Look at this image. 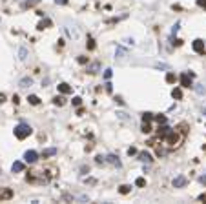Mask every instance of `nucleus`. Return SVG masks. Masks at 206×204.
Returning a JSON list of instances; mask_svg holds the SVG:
<instances>
[{
    "instance_id": "f257e3e1",
    "label": "nucleus",
    "mask_w": 206,
    "mask_h": 204,
    "mask_svg": "<svg viewBox=\"0 0 206 204\" xmlns=\"http://www.w3.org/2000/svg\"><path fill=\"white\" fill-rule=\"evenodd\" d=\"M31 131H33V129H31V128H29L28 124H18V126L15 128V137L22 140V139L29 137V135H31Z\"/></svg>"
},
{
    "instance_id": "aec40b11",
    "label": "nucleus",
    "mask_w": 206,
    "mask_h": 204,
    "mask_svg": "<svg viewBox=\"0 0 206 204\" xmlns=\"http://www.w3.org/2000/svg\"><path fill=\"white\" fill-rule=\"evenodd\" d=\"M53 104H55V106H64V99H62V97H55V99H53Z\"/></svg>"
},
{
    "instance_id": "20e7f679",
    "label": "nucleus",
    "mask_w": 206,
    "mask_h": 204,
    "mask_svg": "<svg viewBox=\"0 0 206 204\" xmlns=\"http://www.w3.org/2000/svg\"><path fill=\"white\" fill-rule=\"evenodd\" d=\"M192 78H193V77H192L190 73H182V75H181V86H182V87H192Z\"/></svg>"
},
{
    "instance_id": "9d476101",
    "label": "nucleus",
    "mask_w": 206,
    "mask_h": 204,
    "mask_svg": "<svg viewBox=\"0 0 206 204\" xmlns=\"http://www.w3.org/2000/svg\"><path fill=\"white\" fill-rule=\"evenodd\" d=\"M106 161H108L109 164H113V166H117V168L121 166V161H119V157H115V155H108V157H106Z\"/></svg>"
},
{
    "instance_id": "4be33fe9",
    "label": "nucleus",
    "mask_w": 206,
    "mask_h": 204,
    "mask_svg": "<svg viewBox=\"0 0 206 204\" xmlns=\"http://www.w3.org/2000/svg\"><path fill=\"white\" fill-rule=\"evenodd\" d=\"M166 82H168V84H173V82H175V75H173V73H168V75H166Z\"/></svg>"
},
{
    "instance_id": "f8f14e48",
    "label": "nucleus",
    "mask_w": 206,
    "mask_h": 204,
    "mask_svg": "<svg viewBox=\"0 0 206 204\" xmlns=\"http://www.w3.org/2000/svg\"><path fill=\"white\" fill-rule=\"evenodd\" d=\"M49 26H51V20H49V18H46V20H42V22H40V24H38L37 28H38V29L42 31V29H46V28H49Z\"/></svg>"
},
{
    "instance_id": "423d86ee",
    "label": "nucleus",
    "mask_w": 206,
    "mask_h": 204,
    "mask_svg": "<svg viewBox=\"0 0 206 204\" xmlns=\"http://www.w3.org/2000/svg\"><path fill=\"white\" fill-rule=\"evenodd\" d=\"M186 182H188L186 177H184V175H179V177H175V179H173V188H184V186H186Z\"/></svg>"
},
{
    "instance_id": "7c9ffc66",
    "label": "nucleus",
    "mask_w": 206,
    "mask_h": 204,
    "mask_svg": "<svg viewBox=\"0 0 206 204\" xmlns=\"http://www.w3.org/2000/svg\"><path fill=\"white\" fill-rule=\"evenodd\" d=\"M135 153H137V149H135V148H130V149H128V155H135Z\"/></svg>"
},
{
    "instance_id": "0eeeda50",
    "label": "nucleus",
    "mask_w": 206,
    "mask_h": 204,
    "mask_svg": "<svg viewBox=\"0 0 206 204\" xmlns=\"http://www.w3.org/2000/svg\"><path fill=\"white\" fill-rule=\"evenodd\" d=\"M193 51H195V53H199V55H202V53H204V42H202L201 38L193 40Z\"/></svg>"
},
{
    "instance_id": "2f4dec72",
    "label": "nucleus",
    "mask_w": 206,
    "mask_h": 204,
    "mask_svg": "<svg viewBox=\"0 0 206 204\" xmlns=\"http://www.w3.org/2000/svg\"><path fill=\"white\" fill-rule=\"evenodd\" d=\"M197 4L202 6V7H206V0H197Z\"/></svg>"
},
{
    "instance_id": "393cba45",
    "label": "nucleus",
    "mask_w": 206,
    "mask_h": 204,
    "mask_svg": "<svg viewBox=\"0 0 206 204\" xmlns=\"http://www.w3.org/2000/svg\"><path fill=\"white\" fill-rule=\"evenodd\" d=\"M142 131H144V133H150V131H151V126H150L148 122H144V126H142Z\"/></svg>"
},
{
    "instance_id": "412c9836",
    "label": "nucleus",
    "mask_w": 206,
    "mask_h": 204,
    "mask_svg": "<svg viewBox=\"0 0 206 204\" xmlns=\"http://www.w3.org/2000/svg\"><path fill=\"white\" fill-rule=\"evenodd\" d=\"M130 190H131V186H128V184H124V186H121V190H119V191H121L122 195H126V193H130Z\"/></svg>"
},
{
    "instance_id": "cd10ccee",
    "label": "nucleus",
    "mask_w": 206,
    "mask_h": 204,
    "mask_svg": "<svg viewBox=\"0 0 206 204\" xmlns=\"http://www.w3.org/2000/svg\"><path fill=\"white\" fill-rule=\"evenodd\" d=\"M80 102H82L80 97H75V99H73V106H80Z\"/></svg>"
},
{
    "instance_id": "5701e85b",
    "label": "nucleus",
    "mask_w": 206,
    "mask_h": 204,
    "mask_svg": "<svg viewBox=\"0 0 206 204\" xmlns=\"http://www.w3.org/2000/svg\"><path fill=\"white\" fill-rule=\"evenodd\" d=\"M155 120H157L159 124H166V117H164V115H157Z\"/></svg>"
},
{
    "instance_id": "f03ea898",
    "label": "nucleus",
    "mask_w": 206,
    "mask_h": 204,
    "mask_svg": "<svg viewBox=\"0 0 206 204\" xmlns=\"http://www.w3.org/2000/svg\"><path fill=\"white\" fill-rule=\"evenodd\" d=\"M163 139H164V142H166V144H170V146H177V142L181 140V137H179V135H177L175 131H172V129L164 135Z\"/></svg>"
},
{
    "instance_id": "a878e982",
    "label": "nucleus",
    "mask_w": 206,
    "mask_h": 204,
    "mask_svg": "<svg viewBox=\"0 0 206 204\" xmlns=\"http://www.w3.org/2000/svg\"><path fill=\"white\" fill-rule=\"evenodd\" d=\"M111 75H113V73H111V69H106V71H104V78H106V80H109V78H111Z\"/></svg>"
},
{
    "instance_id": "b1692460",
    "label": "nucleus",
    "mask_w": 206,
    "mask_h": 204,
    "mask_svg": "<svg viewBox=\"0 0 206 204\" xmlns=\"http://www.w3.org/2000/svg\"><path fill=\"white\" fill-rule=\"evenodd\" d=\"M153 117H151V113H144V115H142V122H150Z\"/></svg>"
},
{
    "instance_id": "473e14b6",
    "label": "nucleus",
    "mask_w": 206,
    "mask_h": 204,
    "mask_svg": "<svg viewBox=\"0 0 206 204\" xmlns=\"http://www.w3.org/2000/svg\"><path fill=\"white\" fill-rule=\"evenodd\" d=\"M124 53H126V51H124L122 48H117V55H124Z\"/></svg>"
},
{
    "instance_id": "39448f33",
    "label": "nucleus",
    "mask_w": 206,
    "mask_h": 204,
    "mask_svg": "<svg viewBox=\"0 0 206 204\" xmlns=\"http://www.w3.org/2000/svg\"><path fill=\"white\" fill-rule=\"evenodd\" d=\"M13 199V190L11 188H0V200H9Z\"/></svg>"
},
{
    "instance_id": "ddd939ff",
    "label": "nucleus",
    "mask_w": 206,
    "mask_h": 204,
    "mask_svg": "<svg viewBox=\"0 0 206 204\" xmlns=\"http://www.w3.org/2000/svg\"><path fill=\"white\" fill-rule=\"evenodd\" d=\"M53 155H57V149L55 148H49V149H44L42 151V157H53Z\"/></svg>"
},
{
    "instance_id": "1a4fd4ad",
    "label": "nucleus",
    "mask_w": 206,
    "mask_h": 204,
    "mask_svg": "<svg viewBox=\"0 0 206 204\" xmlns=\"http://www.w3.org/2000/svg\"><path fill=\"white\" fill-rule=\"evenodd\" d=\"M24 162H20V161H16V162H13V166H11V171L13 173H18V171H24Z\"/></svg>"
},
{
    "instance_id": "c756f323",
    "label": "nucleus",
    "mask_w": 206,
    "mask_h": 204,
    "mask_svg": "<svg viewBox=\"0 0 206 204\" xmlns=\"http://www.w3.org/2000/svg\"><path fill=\"white\" fill-rule=\"evenodd\" d=\"M55 4H57V6H58V4L64 6V4H67V0H55Z\"/></svg>"
},
{
    "instance_id": "c85d7f7f",
    "label": "nucleus",
    "mask_w": 206,
    "mask_h": 204,
    "mask_svg": "<svg viewBox=\"0 0 206 204\" xmlns=\"http://www.w3.org/2000/svg\"><path fill=\"white\" fill-rule=\"evenodd\" d=\"M102 162H106V158H104V157H100V155H99V157H97V164H102Z\"/></svg>"
},
{
    "instance_id": "9b49d317",
    "label": "nucleus",
    "mask_w": 206,
    "mask_h": 204,
    "mask_svg": "<svg viewBox=\"0 0 206 204\" xmlns=\"http://www.w3.org/2000/svg\"><path fill=\"white\" fill-rule=\"evenodd\" d=\"M139 158H141L142 162H151V155H150V153H146V151L139 153Z\"/></svg>"
},
{
    "instance_id": "dca6fc26",
    "label": "nucleus",
    "mask_w": 206,
    "mask_h": 204,
    "mask_svg": "<svg viewBox=\"0 0 206 204\" xmlns=\"http://www.w3.org/2000/svg\"><path fill=\"white\" fill-rule=\"evenodd\" d=\"M99 67H100L99 62H95V64H91V66L88 67V71H89V73H97V71H99Z\"/></svg>"
},
{
    "instance_id": "4468645a",
    "label": "nucleus",
    "mask_w": 206,
    "mask_h": 204,
    "mask_svg": "<svg viewBox=\"0 0 206 204\" xmlns=\"http://www.w3.org/2000/svg\"><path fill=\"white\" fill-rule=\"evenodd\" d=\"M28 100H29V104H33V106H38V104H40V99H38L37 95H29Z\"/></svg>"
},
{
    "instance_id": "bb28decb",
    "label": "nucleus",
    "mask_w": 206,
    "mask_h": 204,
    "mask_svg": "<svg viewBox=\"0 0 206 204\" xmlns=\"http://www.w3.org/2000/svg\"><path fill=\"white\" fill-rule=\"evenodd\" d=\"M26 55H28V51H26L24 48H22V49H20V60H24V58H26Z\"/></svg>"
},
{
    "instance_id": "f704fd0d",
    "label": "nucleus",
    "mask_w": 206,
    "mask_h": 204,
    "mask_svg": "<svg viewBox=\"0 0 206 204\" xmlns=\"http://www.w3.org/2000/svg\"><path fill=\"white\" fill-rule=\"evenodd\" d=\"M4 100H6V95H4V93H0V102H4Z\"/></svg>"
},
{
    "instance_id": "a211bd4d",
    "label": "nucleus",
    "mask_w": 206,
    "mask_h": 204,
    "mask_svg": "<svg viewBox=\"0 0 206 204\" xmlns=\"http://www.w3.org/2000/svg\"><path fill=\"white\" fill-rule=\"evenodd\" d=\"M168 131H170V128H168L166 124H164V126H161V128H159V135H161V137H164V135H166Z\"/></svg>"
},
{
    "instance_id": "7ed1b4c3",
    "label": "nucleus",
    "mask_w": 206,
    "mask_h": 204,
    "mask_svg": "<svg viewBox=\"0 0 206 204\" xmlns=\"http://www.w3.org/2000/svg\"><path fill=\"white\" fill-rule=\"evenodd\" d=\"M37 158H38V153H37L35 149H29V151H26V153H24V161H26L28 164L37 162Z\"/></svg>"
},
{
    "instance_id": "f3484780",
    "label": "nucleus",
    "mask_w": 206,
    "mask_h": 204,
    "mask_svg": "<svg viewBox=\"0 0 206 204\" xmlns=\"http://www.w3.org/2000/svg\"><path fill=\"white\" fill-rule=\"evenodd\" d=\"M172 97H173V99H182V91H181L179 87H175L173 91H172Z\"/></svg>"
},
{
    "instance_id": "6e6552de",
    "label": "nucleus",
    "mask_w": 206,
    "mask_h": 204,
    "mask_svg": "<svg viewBox=\"0 0 206 204\" xmlns=\"http://www.w3.org/2000/svg\"><path fill=\"white\" fill-rule=\"evenodd\" d=\"M57 87H58V91H60V93H64V95H70V93L73 91L71 86H67V84H64V82H62V84H58Z\"/></svg>"
},
{
    "instance_id": "c9c22d12",
    "label": "nucleus",
    "mask_w": 206,
    "mask_h": 204,
    "mask_svg": "<svg viewBox=\"0 0 206 204\" xmlns=\"http://www.w3.org/2000/svg\"><path fill=\"white\" fill-rule=\"evenodd\" d=\"M199 180H201V184H206V177H201Z\"/></svg>"
},
{
    "instance_id": "6ab92c4d",
    "label": "nucleus",
    "mask_w": 206,
    "mask_h": 204,
    "mask_svg": "<svg viewBox=\"0 0 206 204\" xmlns=\"http://www.w3.org/2000/svg\"><path fill=\"white\" fill-rule=\"evenodd\" d=\"M135 186H139V188H142V186H146V180H144L142 177H139V179H137V180H135Z\"/></svg>"
},
{
    "instance_id": "2eb2a0df",
    "label": "nucleus",
    "mask_w": 206,
    "mask_h": 204,
    "mask_svg": "<svg viewBox=\"0 0 206 204\" xmlns=\"http://www.w3.org/2000/svg\"><path fill=\"white\" fill-rule=\"evenodd\" d=\"M31 84H33V80H31V78H28V77L20 80V87H29Z\"/></svg>"
},
{
    "instance_id": "72a5a7b5",
    "label": "nucleus",
    "mask_w": 206,
    "mask_h": 204,
    "mask_svg": "<svg viewBox=\"0 0 206 204\" xmlns=\"http://www.w3.org/2000/svg\"><path fill=\"white\" fill-rule=\"evenodd\" d=\"M111 89H113V87H111V84H109V82H106V91H111Z\"/></svg>"
},
{
    "instance_id": "e433bc0d",
    "label": "nucleus",
    "mask_w": 206,
    "mask_h": 204,
    "mask_svg": "<svg viewBox=\"0 0 206 204\" xmlns=\"http://www.w3.org/2000/svg\"><path fill=\"white\" fill-rule=\"evenodd\" d=\"M28 2H29V4H37V2H38V0H28Z\"/></svg>"
}]
</instances>
